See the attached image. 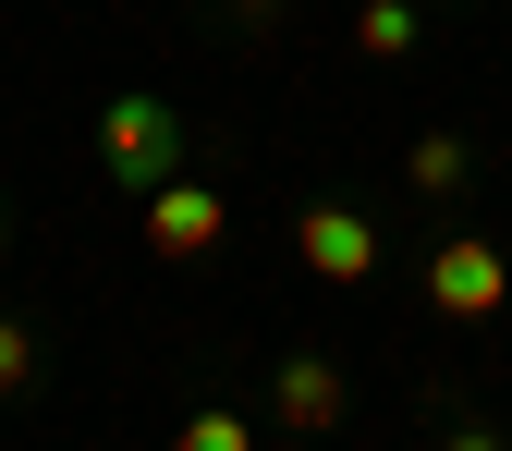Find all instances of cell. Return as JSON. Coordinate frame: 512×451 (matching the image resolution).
I'll return each mask as SVG.
<instances>
[{
	"label": "cell",
	"instance_id": "10",
	"mask_svg": "<svg viewBox=\"0 0 512 451\" xmlns=\"http://www.w3.org/2000/svg\"><path fill=\"white\" fill-rule=\"evenodd\" d=\"M452 451H512V439L500 427H452Z\"/></svg>",
	"mask_w": 512,
	"mask_h": 451
},
{
	"label": "cell",
	"instance_id": "11",
	"mask_svg": "<svg viewBox=\"0 0 512 451\" xmlns=\"http://www.w3.org/2000/svg\"><path fill=\"white\" fill-rule=\"evenodd\" d=\"M232 13H244V25H269V13H293V0H232Z\"/></svg>",
	"mask_w": 512,
	"mask_h": 451
},
{
	"label": "cell",
	"instance_id": "1",
	"mask_svg": "<svg viewBox=\"0 0 512 451\" xmlns=\"http://www.w3.org/2000/svg\"><path fill=\"white\" fill-rule=\"evenodd\" d=\"M98 159H110V183H171V159H183V122L159 110V98H110L98 110Z\"/></svg>",
	"mask_w": 512,
	"mask_h": 451
},
{
	"label": "cell",
	"instance_id": "7",
	"mask_svg": "<svg viewBox=\"0 0 512 451\" xmlns=\"http://www.w3.org/2000/svg\"><path fill=\"white\" fill-rule=\"evenodd\" d=\"M415 196H452V183H464V135H415Z\"/></svg>",
	"mask_w": 512,
	"mask_h": 451
},
{
	"label": "cell",
	"instance_id": "8",
	"mask_svg": "<svg viewBox=\"0 0 512 451\" xmlns=\"http://www.w3.org/2000/svg\"><path fill=\"white\" fill-rule=\"evenodd\" d=\"M171 451H256V427L208 403V415H183V427H171Z\"/></svg>",
	"mask_w": 512,
	"mask_h": 451
},
{
	"label": "cell",
	"instance_id": "2",
	"mask_svg": "<svg viewBox=\"0 0 512 451\" xmlns=\"http://www.w3.org/2000/svg\"><path fill=\"white\" fill-rule=\"evenodd\" d=\"M427 305H439V317H500V305H512V256H500L488 232H439V256H427Z\"/></svg>",
	"mask_w": 512,
	"mask_h": 451
},
{
	"label": "cell",
	"instance_id": "6",
	"mask_svg": "<svg viewBox=\"0 0 512 451\" xmlns=\"http://www.w3.org/2000/svg\"><path fill=\"white\" fill-rule=\"evenodd\" d=\"M354 49L403 61V49H415V0H366V13H354Z\"/></svg>",
	"mask_w": 512,
	"mask_h": 451
},
{
	"label": "cell",
	"instance_id": "12",
	"mask_svg": "<svg viewBox=\"0 0 512 451\" xmlns=\"http://www.w3.org/2000/svg\"><path fill=\"white\" fill-rule=\"evenodd\" d=\"M0 256H13V232H0Z\"/></svg>",
	"mask_w": 512,
	"mask_h": 451
},
{
	"label": "cell",
	"instance_id": "3",
	"mask_svg": "<svg viewBox=\"0 0 512 451\" xmlns=\"http://www.w3.org/2000/svg\"><path fill=\"white\" fill-rule=\"evenodd\" d=\"M293 244H305V269H317V281H366V269H378V232H366L354 208H305Z\"/></svg>",
	"mask_w": 512,
	"mask_h": 451
},
{
	"label": "cell",
	"instance_id": "5",
	"mask_svg": "<svg viewBox=\"0 0 512 451\" xmlns=\"http://www.w3.org/2000/svg\"><path fill=\"white\" fill-rule=\"evenodd\" d=\"M342 403H354V391H342V366H330V354H293V366H281V391H269V415H281L293 439L342 427Z\"/></svg>",
	"mask_w": 512,
	"mask_h": 451
},
{
	"label": "cell",
	"instance_id": "4",
	"mask_svg": "<svg viewBox=\"0 0 512 451\" xmlns=\"http://www.w3.org/2000/svg\"><path fill=\"white\" fill-rule=\"evenodd\" d=\"M147 244L159 256H208L220 244V196L208 183H147Z\"/></svg>",
	"mask_w": 512,
	"mask_h": 451
},
{
	"label": "cell",
	"instance_id": "9",
	"mask_svg": "<svg viewBox=\"0 0 512 451\" xmlns=\"http://www.w3.org/2000/svg\"><path fill=\"white\" fill-rule=\"evenodd\" d=\"M25 378H37V330H25V317H0V391H25Z\"/></svg>",
	"mask_w": 512,
	"mask_h": 451
}]
</instances>
